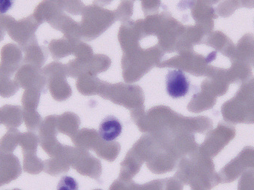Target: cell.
Segmentation results:
<instances>
[{"label": "cell", "mask_w": 254, "mask_h": 190, "mask_svg": "<svg viewBox=\"0 0 254 190\" xmlns=\"http://www.w3.org/2000/svg\"><path fill=\"white\" fill-rule=\"evenodd\" d=\"M57 190H78V185L72 177L64 176L58 183Z\"/></svg>", "instance_id": "5bb4252c"}, {"label": "cell", "mask_w": 254, "mask_h": 190, "mask_svg": "<svg viewBox=\"0 0 254 190\" xmlns=\"http://www.w3.org/2000/svg\"><path fill=\"white\" fill-rule=\"evenodd\" d=\"M19 190V189H13V190Z\"/></svg>", "instance_id": "2e32d148"}, {"label": "cell", "mask_w": 254, "mask_h": 190, "mask_svg": "<svg viewBox=\"0 0 254 190\" xmlns=\"http://www.w3.org/2000/svg\"><path fill=\"white\" fill-rule=\"evenodd\" d=\"M19 158L0 150V188L17 179L22 174Z\"/></svg>", "instance_id": "7a4b0ae2"}, {"label": "cell", "mask_w": 254, "mask_h": 190, "mask_svg": "<svg viewBox=\"0 0 254 190\" xmlns=\"http://www.w3.org/2000/svg\"><path fill=\"white\" fill-rule=\"evenodd\" d=\"M19 145L22 147V152H37L38 139L36 134L28 131L21 134Z\"/></svg>", "instance_id": "7c38bea8"}, {"label": "cell", "mask_w": 254, "mask_h": 190, "mask_svg": "<svg viewBox=\"0 0 254 190\" xmlns=\"http://www.w3.org/2000/svg\"><path fill=\"white\" fill-rule=\"evenodd\" d=\"M166 89L170 97L180 98L188 95L190 82L185 73L181 70H172L166 77Z\"/></svg>", "instance_id": "277c9868"}, {"label": "cell", "mask_w": 254, "mask_h": 190, "mask_svg": "<svg viewBox=\"0 0 254 190\" xmlns=\"http://www.w3.org/2000/svg\"><path fill=\"white\" fill-rule=\"evenodd\" d=\"M22 133L17 128H10L0 140V150L5 153H13L19 144Z\"/></svg>", "instance_id": "ba28073f"}, {"label": "cell", "mask_w": 254, "mask_h": 190, "mask_svg": "<svg viewBox=\"0 0 254 190\" xmlns=\"http://www.w3.org/2000/svg\"><path fill=\"white\" fill-rule=\"evenodd\" d=\"M39 99H40L39 89L35 88L25 89L22 98L23 110H36L38 106Z\"/></svg>", "instance_id": "30bf717a"}, {"label": "cell", "mask_w": 254, "mask_h": 190, "mask_svg": "<svg viewBox=\"0 0 254 190\" xmlns=\"http://www.w3.org/2000/svg\"><path fill=\"white\" fill-rule=\"evenodd\" d=\"M13 4V0H0V15L10 10Z\"/></svg>", "instance_id": "9a60e30c"}, {"label": "cell", "mask_w": 254, "mask_h": 190, "mask_svg": "<svg viewBox=\"0 0 254 190\" xmlns=\"http://www.w3.org/2000/svg\"><path fill=\"white\" fill-rule=\"evenodd\" d=\"M22 116L28 131H36L40 125L41 119L40 115L35 110H22Z\"/></svg>", "instance_id": "4fadbf2b"}, {"label": "cell", "mask_w": 254, "mask_h": 190, "mask_svg": "<svg viewBox=\"0 0 254 190\" xmlns=\"http://www.w3.org/2000/svg\"><path fill=\"white\" fill-rule=\"evenodd\" d=\"M19 87L14 80L4 74H0V96L2 97H10L14 95L19 90Z\"/></svg>", "instance_id": "8fae6325"}, {"label": "cell", "mask_w": 254, "mask_h": 190, "mask_svg": "<svg viewBox=\"0 0 254 190\" xmlns=\"http://www.w3.org/2000/svg\"><path fill=\"white\" fill-rule=\"evenodd\" d=\"M37 28L34 26L33 16L31 15L18 22L13 18L6 28V31L10 38L18 42L22 50L25 52L30 46L34 44L32 43V40L34 39L32 31L37 29Z\"/></svg>", "instance_id": "6da1fadb"}, {"label": "cell", "mask_w": 254, "mask_h": 190, "mask_svg": "<svg viewBox=\"0 0 254 190\" xmlns=\"http://www.w3.org/2000/svg\"><path fill=\"white\" fill-rule=\"evenodd\" d=\"M23 154V170L31 175L39 174L43 170V162L37 158L35 152H22Z\"/></svg>", "instance_id": "9c48e42d"}, {"label": "cell", "mask_w": 254, "mask_h": 190, "mask_svg": "<svg viewBox=\"0 0 254 190\" xmlns=\"http://www.w3.org/2000/svg\"><path fill=\"white\" fill-rule=\"evenodd\" d=\"M0 74L10 77L18 69L22 60V52L13 44L6 45L1 49Z\"/></svg>", "instance_id": "3957f363"}, {"label": "cell", "mask_w": 254, "mask_h": 190, "mask_svg": "<svg viewBox=\"0 0 254 190\" xmlns=\"http://www.w3.org/2000/svg\"><path fill=\"white\" fill-rule=\"evenodd\" d=\"M123 127L116 117L109 116L104 118L99 127V134L105 141H113L122 134Z\"/></svg>", "instance_id": "52a82bcc"}, {"label": "cell", "mask_w": 254, "mask_h": 190, "mask_svg": "<svg viewBox=\"0 0 254 190\" xmlns=\"http://www.w3.org/2000/svg\"><path fill=\"white\" fill-rule=\"evenodd\" d=\"M22 109L19 106L5 105L0 108V125L3 124L7 129L17 128L22 124Z\"/></svg>", "instance_id": "5b68a950"}, {"label": "cell", "mask_w": 254, "mask_h": 190, "mask_svg": "<svg viewBox=\"0 0 254 190\" xmlns=\"http://www.w3.org/2000/svg\"><path fill=\"white\" fill-rule=\"evenodd\" d=\"M33 66L34 65L25 64L19 68L14 79V81L19 87H22L25 89L35 88L40 90L37 71L36 69L34 70Z\"/></svg>", "instance_id": "8992f818"}]
</instances>
